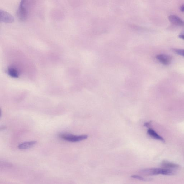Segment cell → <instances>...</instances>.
Here are the masks:
<instances>
[{"label":"cell","mask_w":184,"mask_h":184,"mask_svg":"<svg viewBox=\"0 0 184 184\" xmlns=\"http://www.w3.org/2000/svg\"><path fill=\"white\" fill-rule=\"evenodd\" d=\"M140 173L145 176H156L162 174L164 175H174L176 172L174 170L165 168H151L142 169Z\"/></svg>","instance_id":"6da1fadb"},{"label":"cell","mask_w":184,"mask_h":184,"mask_svg":"<svg viewBox=\"0 0 184 184\" xmlns=\"http://www.w3.org/2000/svg\"><path fill=\"white\" fill-rule=\"evenodd\" d=\"M29 0H21L17 11V16L21 21H24L26 20L28 16V5Z\"/></svg>","instance_id":"7a4b0ae2"},{"label":"cell","mask_w":184,"mask_h":184,"mask_svg":"<svg viewBox=\"0 0 184 184\" xmlns=\"http://www.w3.org/2000/svg\"><path fill=\"white\" fill-rule=\"evenodd\" d=\"M60 138L64 140L71 142H77L85 140L88 138L87 135L80 136L73 135L69 134H61L59 135Z\"/></svg>","instance_id":"3957f363"},{"label":"cell","mask_w":184,"mask_h":184,"mask_svg":"<svg viewBox=\"0 0 184 184\" xmlns=\"http://www.w3.org/2000/svg\"><path fill=\"white\" fill-rule=\"evenodd\" d=\"M14 19L10 14L3 10L0 11V21L2 22L10 24L13 22Z\"/></svg>","instance_id":"277c9868"},{"label":"cell","mask_w":184,"mask_h":184,"mask_svg":"<svg viewBox=\"0 0 184 184\" xmlns=\"http://www.w3.org/2000/svg\"><path fill=\"white\" fill-rule=\"evenodd\" d=\"M156 58L161 64L165 66H167L171 64L172 57L171 56L165 54H160L156 56Z\"/></svg>","instance_id":"5b68a950"},{"label":"cell","mask_w":184,"mask_h":184,"mask_svg":"<svg viewBox=\"0 0 184 184\" xmlns=\"http://www.w3.org/2000/svg\"><path fill=\"white\" fill-rule=\"evenodd\" d=\"M168 18L172 24L178 26H184V22L178 16L172 15L169 16Z\"/></svg>","instance_id":"8992f818"},{"label":"cell","mask_w":184,"mask_h":184,"mask_svg":"<svg viewBox=\"0 0 184 184\" xmlns=\"http://www.w3.org/2000/svg\"><path fill=\"white\" fill-rule=\"evenodd\" d=\"M161 166L163 168L172 170L177 169L180 167L177 164L166 160L163 161L161 164Z\"/></svg>","instance_id":"52a82bcc"},{"label":"cell","mask_w":184,"mask_h":184,"mask_svg":"<svg viewBox=\"0 0 184 184\" xmlns=\"http://www.w3.org/2000/svg\"><path fill=\"white\" fill-rule=\"evenodd\" d=\"M36 141H31L29 142H26L20 144L18 146V148L20 149L25 150L27 149L31 148L37 144Z\"/></svg>","instance_id":"ba28073f"},{"label":"cell","mask_w":184,"mask_h":184,"mask_svg":"<svg viewBox=\"0 0 184 184\" xmlns=\"http://www.w3.org/2000/svg\"><path fill=\"white\" fill-rule=\"evenodd\" d=\"M148 134L153 139L163 142H165L164 139L162 137L159 136L154 130H153L152 129H149L148 130Z\"/></svg>","instance_id":"9c48e42d"},{"label":"cell","mask_w":184,"mask_h":184,"mask_svg":"<svg viewBox=\"0 0 184 184\" xmlns=\"http://www.w3.org/2000/svg\"><path fill=\"white\" fill-rule=\"evenodd\" d=\"M171 50L176 54L184 57V49L172 48Z\"/></svg>","instance_id":"30bf717a"},{"label":"cell","mask_w":184,"mask_h":184,"mask_svg":"<svg viewBox=\"0 0 184 184\" xmlns=\"http://www.w3.org/2000/svg\"><path fill=\"white\" fill-rule=\"evenodd\" d=\"M8 74L10 75L14 78L17 77L18 76V73L14 69L10 68L8 69Z\"/></svg>","instance_id":"8fae6325"},{"label":"cell","mask_w":184,"mask_h":184,"mask_svg":"<svg viewBox=\"0 0 184 184\" xmlns=\"http://www.w3.org/2000/svg\"><path fill=\"white\" fill-rule=\"evenodd\" d=\"M131 177L135 179H138V180L140 181H146V179L143 177L140 176L136 175H132L131 176Z\"/></svg>","instance_id":"7c38bea8"},{"label":"cell","mask_w":184,"mask_h":184,"mask_svg":"<svg viewBox=\"0 0 184 184\" xmlns=\"http://www.w3.org/2000/svg\"><path fill=\"white\" fill-rule=\"evenodd\" d=\"M179 38L184 40V30L179 35Z\"/></svg>","instance_id":"4fadbf2b"},{"label":"cell","mask_w":184,"mask_h":184,"mask_svg":"<svg viewBox=\"0 0 184 184\" xmlns=\"http://www.w3.org/2000/svg\"><path fill=\"white\" fill-rule=\"evenodd\" d=\"M180 10L182 12H184V4L181 6Z\"/></svg>","instance_id":"5bb4252c"},{"label":"cell","mask_w":184,"mask_h":184,"mask_svg":"<svg viewBox=\"0 0 184 184\" xmlns=\"http://www.w3.org/2000/svg\"><path fill=\"white\" fill-rule=\"evenodd\" d=\"M150 124V123H145V125H144V126L146 127H148L149 125Z\"/></svg>","instance_id":"9a60e30c"}]
</instances>
